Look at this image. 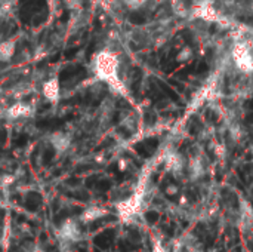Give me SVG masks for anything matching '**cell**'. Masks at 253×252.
Here are the masks:
<instances>
[{"label":"cell","mask_w":253,"mask_h":252,"mask_svg":"<svg viewBox=\"0 0 253 252\" xmlns=\"http://www.w3.org/2000/svg\"><path fill=\"white\" fill-rule=\"evenodd\" d=\"M95 76L107 83L111 91L122 97H127V89L119 77V58L111 50H99L92 61Z\"/></svg>","instance_id":"cell-1"},{"label":"cell","mask_w":253,"mask_h":252,"mask_svg":"<svg viewBox=\"0 0 253 252\" xmlns=\"http://www.w3.org/2000/svg\"><path fill=\"white\" fill-rule=\"evenodd\" d=\"M236 68L243 74H253V49L246 42H236L231 49Z\"/></svg>","instance_id":"cell-2"},{"label":"cell","mask_w":253,"mask_h":252,"mask_svg":"<svg viewBox=\"0 0 253 252\" xmlns=\"http://www.w3.org/2000/svg\"><path fill=\"white\" fill-rule=\"evenodd\" d=\"M56 236L59 241H68V242H79L82 241V230L76 220L67 218L61 223L59 229L56 230Z\"/></svg>","instance_id":"cell-3"},{"label":"cell","mask_w":253,"mask_h":252,"mask_svg":"<svg viewBox=\"0 0 253 252\" xmlns=\"http://www.w3.org/2000/svg\"><path fill=\"white\" fill-rule=\"evenodd\" d=\"M47 140H49V144L52 146V149L55 150L56 154L65 153L71 146V137L65 132H52L47 137Z\"/></svg>","instance_id":"cell-4"},{"label":"cell","mask_w":253,"mask_h":252,"mask_svg":"<svg viewBox=\"0 0 253 252\" xmlns=\"http://www.w3.org/2000/svg\"><path fill=\"white\" fill-rule=\"evenodd\" d=\"M31 114H33V107L27 102H15L6 111V117L9 120L25 119V117H30Z\"/></svg>","instance_id":"cell-5"},{"label":"cell","mask_w":253,"mask_h":252,"mask_svg":"<svg viewBox=\"0 0 253 252\" xmlns=\"http://www.w3.org/2000/svg\"><path fill=\"white\" fill-rule=\"evenodd\" d=\"M59 95H61V88H59L58 77H52V79L46 80L44 85H43V97L49 102L56 104L59 101Z\"/></svg>","instance_id":"cell-6"},{"label":"cell","mask_w":253,"mask_h":252,"mask_svg":"<svg viewBox=\"0 0 253 252\" xmlns=\"http://www.w3.org/2000/svg\"><path fill=\"white\" fill-rule=\"evenodd\" d=\"M107 214H108V211L105 208H102V206H89L82 212L80 221L82 223H93V221H98V220L104 218Z\"/></svg>","instance_id":"cell-7"},{"label":"cell","mask_w":253,"mask_h":252,"mask_svg":"<svg viewBox=\"0 0 253 252\" xmlns=\"http://www.w3.org/2000/svg\"><path fill=\"white\" fill-rule=\"evenodd\" d=\"M184 165H185V162H184V159H182L181 154H178V153H170V154L166 156V166H168V169L172 171L175 175L184 171Z\"/></svg>","instance_id":"cell-8"},{"label":"cell","mask_w":253,"mask_h":252,"mask_svg":"<svg viewBox=\"0 0 253 252\" xmlns=\"http://www.w3.org/2000/svg\"><path fill=\"white\" fill-rule=\"evenodd\" d=\"M16 52V45L12 40H4L0 43V62H9Z\"/></svg>","instance_id":"cell-9"},{"label":"cell","mask_w":253,"mask_h":252,"mask_svg":"<svg viewBox=\"0 0 253 252\" xmlns=\"http://www.w3.org/2000/svg\"><path fill=\"white\" fill-rule=\"evenodd\" d=\"M188 171H190V177L193 180H197L199 177H202L205 174V168H203V163L200 159H191L190 160V166H188Z\"/></svg>","instance_id":"cell-10"},{"label":"cell","mask_w":253,"mask_h":252,"mask_svg":"<svg viewBox=\"0 0 253 252\" xmlns=\"http://www.w3.org/2000/svg\"><path fill=\"white\" fill-rule=\"evenodd\" d=\"M193 55H194V52L191 48H182L179 50V53L176 55V61L178 62H188V61H191Z\"/></svg>","instance_id":"cell-11"},{"label":"cell","mask_w":253,"mask_h":252,"mask_svg":"<svg viewBox=\"0 0 253 252\" xmlns=\"http://www.w3.org/2000/svg\"><path fill=\"white\" fill-rule=\"evenodd\" d=\"M147 1H148V0H123V3H125L129 9H132V10H136V9L142 7Z\"/></svg>","instance_id":"cell-12"},{"label":"cell","mask_w":253,"mask_h":252,"mask_svg":"<svg viewBox=\"0 0 253 252\" xmlns=\"http://www.w3.org/2000/svg\"><path fill=\"white\" fill-rule=\"evenodd\" d=\"M65 4L70 9H76V7H80V0H65Z\"/></svg>","instance_id":"cell-13"},{"label":"cell","mask_w":253,"mask_h":252,"mask_svg":"<svg viewBox=\"0 0 253 252\" xmlns=\"http://www.w3.org/2000/svg\"><path fill=\"white\" fill-rule=\"evenodd\" d=\"M27 252H44L43 250H40V248H36V247H33L30 251H27Z\"/></svg>","instance_id":"cell-14"}]
</instances>
